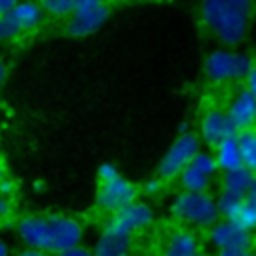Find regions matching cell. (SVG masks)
I'll use <instances>...</instances> for the list:
<instances>
[{
    "label": "cell",
    "mask_w": 256,
    "mask_h": 256,
    "mask_svg": "<svg viewBox=\"0 0 256 256\" xmlns=\"http://www.w3.org/2000/svg\"><path fill=\"white\" fill-rule=\"evenodd\" d=\"M44 16H52V18H68L72 8H74V2L72 0H46L40 4Z\"/></svg>",
    "instance_id": "20"
},
{
    "label": "cell",
    "mask_w": 256,
    "mask_h": 256,
    "mask_svg": "<svg viewBox=\"0 0 256 256\" xmlns=\"http://www.w3.org/2000/svg\"><path fill=\"white\" fill-rule=\"evenodd\" d=\"M198 250L200 248L196 234L190 230H178L168 238L160 256H194Z\"/></svg>",
    "instance_id": "16"
},
{
    "label": "cell",
    "mask_w": 256,
    "mask_h": 256,
    "mask_svg": "<svg viewBox=\"0 0 256 256\" xmlns=\"http://www.w3.org/2000/svg\"><path fill=\"white\" fill-rule=\"evenodd\" d=\"M6 212H8V202H6V200L0 196V220L4 218V214H6Z\"/></svg>",
    "instance_id": "30"
},
{
    "label": "cell",
    "mask_w": 256,
    "mask_h": 256,
    "mask_svg": "<svg viewBox=\"0 0 256 256\" xmlns=\"http://www.w3.org/2000/svg\"><path fill=\"white\" fill-rule=\"evenodd\" d=\"M216 256H254L252 250H222Z\"/></svg>",
    "instance_id": "25"
},
{
    "label": "cell",
    "mask_w": 256,
    "mask_h": 256,
    "mask_svg": "<svg viewBox=\"0 0 256 256\" xmlns=\"http://www.w3.org/2000/svg\"><path fill=\"white\" fill-rule=\"evenodd\" d=\"M256 192L248 194L242 200L236 198H228V196H218L216 198V210H218V218L226 220L242 230L252 232L254 224H256Z\"/></svg>",
    "instance_id": "8"
},
{
    "label": "cell",
    "mask_w": 256,
    "mask_h": 256,
    "mask_svg": "<svg viewBox=\"0 0 256 256\" xmlns=\"http://www.w3.org/2000/svg\"><path fill=\"white\" fill-rule=\"evenodd\" d=\"M154 220V212L152 208L146 204V202H140V200H134L132 204H128L126 208H122L120 212L112 214L108 226L124 232V234H130L134 236L136 232L148 228Z\"/></svg>",
    "instance_id": "10"
},
{
    "label": "cell",
    "mask_w": 256,
    "mask_h": 256,
    "mask_svg": "<svg viewBox=\"0 0 256 256\" xmlns=\"http://www.w3.org/2000/svg\"><path fill=\"white\" fill-rule=\"evenodd\" d=\"M172 214L194 228H210L216 224L218 210H216V198L208 192H180L172 202Z\"/></svg>",
    "instance_id": "4"
},
{
    "label": "cell",
    "mask_w": 256,
    "mask_h": 256,
    "mask_svg": "<svg viewBox=\"0 0 256 256\" xmlns=\"http://www.w3.org/2000/svg\"><path fill=\"white\" fill-rule=\"evenodd\" d=\"M110 18V6L100 0L74 2L70 16L66 18V34L70 38H86L98 32Z\"/></svg>",
    "instance_id": "6"
},
{
    "label": "cell",
    "mask_w": 256,
    "mask_h": 256,
    "mask_svg": "<svg viewBox=\"0 0 256 256\" xmlns=\"http://www.w3.org/2000/svg\"><path fill=\"white\" fill-rule=\"evenodd\" d=\"M234 132H246V130H252L254 126V118H256V96L252 90H246V88H240L234 98L230 100L228 108L224 110Z\"/></svg>",
    "instance_id": "11"
},
{
    "label": "cell",
    "mask_w": 256,
    "mask_h": 256,
    "mask_svg": "<svg viewBox=\"0 0 256 256\" xmlns=\"http://www.w3.org/2000/svg\"><path fill=\"white\" fill-rule=\"evenodd\" d=\"M200 20L224 46H238L246 40L252 22L250 0H206L200 6Z\"/></svg>",
    "instance_id": "2"
},
{
    "label": "cell",
    "mask_w": 256,
    "mask_h": 256,
    "mask_svg": "<svg viewBox=\"0 0 256 256\" xmlns=\"http://www.w3.org/2000/svg\"><path fill=\"white\" fill-rule=\"evenodd\" d=\"M6 76H8V70H6V64L0 60V88L4 86V82H6Z\"/></svg>",
    "instance_id": "29"
},
{
    "label": "cell",
    "mask_w": 256,
    "mask_h": 256,
    "mask_svg": "<svg viewBox=\"0 0 256 256\" xmlns=\"http://www.w3.org/2000/svg\"><path fill=\"white\" fill-rule=\"evenodd\" d=\"M200 152V138L192 132H182L172 146L166 150L164 158L158 164V178L160 180H172L176 178Z\"/></svg>",
    "instance_id": "7"
},
{
    "label": "cell",
    "mask_w": 256,
    "mask_h": 256,
    "mask_svg": "<svg viewBox=\"0 0 256 256\" xmlns=\"http://www.w3.org/2000/svg\"><path fill=\"white\" fill-rule=\"evenodd\" d=\"M252 68L254 64L248 54L224 50V48L210 52L204 60V74L210 82H216V84L234 82V80L242 82Z\"/></svg>",
    "instance_id": "5"
},
{
    "label": "cell",
    "mask_w": 256,
    "mask_h": 256,
    "mask_svg": "<svg viewBox=\"0 0 256 256\" xmlns=\"http://www.w3.org/2000/svg\"><path fill=\"white\" fill-rule=\"evenodd\" d=\"M138 196V190L132 182L120 176L118 168L110 162L98 166V190H96V204L100 210L108 214H116L128 204H132Z\"/></svg>",
    "instance_id": "3"
},
{
    "label": "cell",
    "mask_w": 256,
    "mask_h": 256,
    "mask_svg": "<svg viewBox=\"0 0 256 256\" xmlns=\"http://www.w3.org/2000/svg\"><path fill=\"white\" fill-rule=\"evenodd\" d=\"M8 18L14 22V26L20 30V34H24V32H32L40 26V22L44 20V12H42L40 4H36V2H14V6L8 12Z\"/></svg>",
    "instance_id": "15"
},
{
    "label": "cell",
    "mask_w": 256,
    "mask_h": 256,
    "mask_svg": "<svg viewBox=\"0 0 256 256\" xmlns=\"http://www.w3.org/2000/svg\"><path fill=\"white\" fill-rule=\"evenodd\" d=\"M6 176H4V164H2V160H0V182L4 180Z\"/></svg>",
    "instance_id": "31"
},
{
    "label": "cell",
    "mask_w": 256,
    "mask_h": 256,
    "mask_svg": "<svg viewBox=\"0 0 256 256\" xmlns=\"http://www.w3.org/2000/svg\"><path fill=\"white\" fill-rule=\"evenodd\" d=\"M16 256H50V254H44L40 250H32V248H22Z\"/></svg>",
    "instance_id": "26"
},
{
    "label": "cell",
    "mask_w": 256,
    "mask_h": 256,
    "mask_svg": "<svg viewBox=\"0 0 256 256\" xmlns=\"http://www.w3.org/2000/svg\"><path fill=\"white\" fill-rule=\"evenodd\" d=\"M252 192H256V180H254L252 170L236 168V170L222 172V180H220V194L222 196L242 200Z\"/></svg>",
    "instance_id": "13"
},
{
    "label": "cell",
    "mask_w": 256,
    "mask_h": 256,
    "mask_svg": "<svg viewBox=\"0 0 256 256\" xmlns=\"http://www.w3.org/2000/svg\"><path fill=\"white\" fill-rule=\"evenodd\" d=\"M0 256H12V254H10V246H8V242L2 240V238H0Z\"/></svg>",
    "instance_id": "28"
},
{
    "label": "cell",
    "mask_w": 256,
    "mask_h": 256,
    "mask_svg": "<svg viewBox=\"0 0 256 256\" xmlns=\"http://www.w3.org/2000/svg\"><path fill=\"white\" fill-rule=\"evenodd\" d=\"M234 128L222 108H208L200 120V138L204 144L216 148L228 136H234Z\"/></svg>",
    "instance_id": "12"
},
{
    "label": "cell",
    "mask_w": 256,
    "mask_h": 256,
    "mask_svg": "<svg viewBox=\"0 0 256 256\" xmlns=\"http://www.w3.org/2000/svg\"><path fill=\"white\" fill-rule=\"evenodd\" d=\"M56 256H92V250L86 248V246H82V244H78V246H72V248H68V250L58 252Z\"/></svg>",
    "instance_id": "23"
},
{
    "label": "cell",
    "mask_w": 256,
    "mask_h": 256,
    "mask_svg": "<svg viewBox=\"0 0 256 256\" xmlns=\"http://www.w3.org/2000/svg\"><path fill=\"white\" fill-rule=\"evenodd\" d=\"M208 240L210 244L222 252V250H252V232L242 230L226 220H218L208 228Z\"/></svg>",
    "instance_id": "9"
},
{
    "label": "cell",
    "mask_w": 256,
    "mask_h": 256,
    "mask_svg": "<svg viewBox=\"0 0 256 256\" xmlns=\"http://www.w3.org/2000/svg\"><path fill=\"white\" fill-rule=\"evenodd\" d=\"M12 6H14V2H10V0H0V16H6Z\"/></svg>",
    "instance_id": "27"
},
{
    "label": "cell",
    "mask_w": 256,
    "mask_h": 256,
    "mask_svg": "<svg viewBox=\"0 0 256 256\" xmlns=\"http://www.w3.org/2000/svg\"><path fill=\"white\" fill-rule=\"evenodd\" d=\"M130 250L132 236L106 224V228L102 230L92 248V256H130Z\"/></svg>",
    "instance_id": "14"
},
{
    "label": "cell",
    "mask_w": 256,
    "mask_h": 256,
    "mask_svg": "<svg viewBox=\"0 0 256 256\" xmlns=\"http://www.w3.org/2000/svg\"><path fill=\"white\" fill-rule=\"evenodd\" d=\"M162 182H164V180H160L158 176L152 178V180H148V182L144 184V192L150 194V196H152V194H158V192L162 190Z\"/></svg>",
    "instance_id": "24"
},
{
    "label": "cell",
    "mask_w": 256,
    "mask_h": 256,
    "mask_svg": "<svg viewBox=\"0 0 256 256\" xmlns=\"http://www.w3.org/2000/svg\"><path fill=\"white\" fill-rule=\"evenodd\" d=\"M212 156H214V162H216L218 170H222V172L242 168L240 154H238V144H236V134L234 136H228L226 140H222L214 148V154Z\"/></svg>",
    "instance_id": "17"
},
{
    "label": "cell",
    "mask_w": 256,
    "mask_h": 256,
    "mask_svg": "<svg viewBox=\"0 0 256 256\" xmlns=\"http://www.w3.org/2000/svg\"><path fill=\"white\" fill-rule=\"evenodd\" d=\"M190 164H192L194 168H198L200 172H204L206 176H210V178H214V174L218 172V166H216V162H214L212 152H206V150H200V152L192 158Z\"/></svg>",
    "instance_id": "21"
},
{
    "label": "cell",
    "mask_w": 256,
    "mask_h": 256,
    "mask_svg": "<svg viewBox=\"0 0 256 256\" xmlns=\"http://www.w3.org/2000/svg\"><path fill=\"white\" fill-rule=\"evenodd\" d=\"M16 234L26 248L58 254L82 240V224L64 214H28L16 224Z\"/></svg>",
    "instance_id": "1"
},
{
    "label": "cell",
    "mask_w": 256,
    "mask_h": 256,
    "mask_svg": "<svg viewBox=\"0 0 256 256\" xmlns=\"http://www.w3.org/2000/svg\"><path fill=\"white\" fill-rule=\"evenodd\" d=\"M178 178H180V186L184 192H206L210 188V182H212L210 176H206L204 172H200L192 164H188L178 174Z\"/></svg>",
    "instance_id": "18"
},
{
    "label": "cell",
    "mask_w": 256,
    "mask_h": 256,
    "mask_svg": "<svg viewBox=\"0 0 256 256\" xmlns=\"http://www.w3.org/2000/svg\"><path fill=\"white\" fill-rule=\"evenodd\" d=\"M236 144H238V154H240L242 168L254 172V166H256V136H254V132L252 130L238 132L236 134Z\"/></svg>",
    "instance_id": "19"
},
{
    "label": "cell",
    "mask_w": 256,
    "mask_h": 256,
    "mask_svg": "<svg viewBox=\"0 0 256 256\" xmlns=\"http://www.w3.org/2000/svg\"><path fill=\"white\" fill-rule=\"evenodd\" d=\"M194 256H210V254H206V252H200V250H198V252H196Z\"/></svg>",
    "instance_id": "32"
},
{
    "label": "cell",
    "mask_w": 256,
    "mask_h": 256,
    "mask_svg": "<svg viewBox=\"0 0 256 256\" xmlns=\"http://www.w3.org/2000/svg\"><path fill=\"white\" fill-rule=\"evenodd\" d=\"M20 36V30L14 26V22L6 16H0V42H12Z\"/></svg>",
    "instance_id": "22"
}]
</instances>
